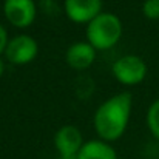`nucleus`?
<instances>
[{"label":"nucleus","instance_id":"1","mask_svg":"<svg viewBox=\"0 0 159 159\" xmlns=\"http://www.w3.org/2000/svg\"><path fill=\"white\" fill-rule=\"evenodd\" d=\"M133 96L128 91L117 93L105 99L93 114V127L99 139L110 144L119 141L130 124Z\"/></svg>","mask_w":159,"mask_h":159},{"label":"nucleus","instance_id":"2","mask_svg":"<svg viewBox=\"0 0 159 159\" xmlns=\"http://www.w3.org/2000/svg\"><path fill=\"white\" fill-rule=\"evenodd\" d=\"M124 34L122 20L108 11H102L91 22L85 25V39L98 51H108L114 48Z\"/></svg>","mask_w":159,"mask_h":159},{"label":"nucleus","instance_id":"3","mask_svg":"<svg viewBox=\"0 0 159 159\" xmlns=\"http://www.w3.org/2000/svg\"><path fill=\"white\" fill-rule=\"evenodd\" d=\"M148 73L147 62L138 54H125L117 57L111 65L113 77L125 87H134L145 80Z\"/></svg>","mask_w":159,"mask_h":159},{"label":"nucleus","instance_id":"4","mask_svg":"<svg viewBox=\"0 0 159 159\" xmlns=\"http://www.w3.org/2000/svg\"><path fill=\"white\" fill-rule=\"evenodd\" d=\"M39 54V43L30 34H17L9 37V42L5 48L3 57L8 63L16 66H23L36 60Z\"/></svg>","mask_w":159,"mask_h":159},{"label":"nucleus","instance_id":"5","mask_svg":"<svg viewBox=\"0 0 159 159\" xmlns=\"http://www.w3.org/2000/svg\"><path fill=\"white\" fill-rule=\"evenodd\" d=\"M2 9L8 23L17 30L30 28L37 17V5L34 0H5Z\"/></svg>","mask_w":159,"mask_h":159},{"label":"nucleus","instance_id":"6","mask_svg":"<svg viewBox=\"0 0 159 159\" xmlns=\"http://www.w3.org/2000/svg\"><path fill=\"white\" fill-rule=\"evenodd\" d=\"M84 142L82 131L76 125H63L54 134V147L60 159H77Z\"/></svg>","mask_w":159,"mask_h":159},{"label":"nucleus","instance_id":"7","mask_svg":"<svg viewBox=\"0 0 159 159\" xmlns=\"http://www.w3.org/2000/svg\"><path fill=\"white\" fill-rule=\"evenodd\" d=\"M102 0H63L65 16L77 25H87L102 12Z\"/></svg>","mask_w":159,"mask_h":159},{"label":"nucleus","instance_id":"8","mask_svg":"<svg viewBox=\"0 0 159 159\" xmlns=\"http://www.w3.org/2000/svg\"><path fill=\"white\" fill-rule=\"evenodd\" d=\"M98 57V50L90 45L87 40L84 42H74L68 47L65 51V62L71 70L76 71H85L93 66Z\"/></svg>","mask_w":159,"mask_h":159},{"label":"nucleus","instance_id":"9","mask_svg":"<svg viewBox=\"0 0 159 159\" xmlns=\"http://www.w3.org/2000/svg\"><path fill=\"white\" fill-rule=\"evenodd\" d=\"M77 159H117L114 147L102 139L85 141L77 153Z\"/></svg>","mask_w":159,"mask_h":159},{"label":"nucleus","instance_id":"10","mask_svg":"<svg viewBox=\"0 0 159 159\" xmlns=\"http://www.w3.org/2000/svg\"><path fill=\"white\" fill-rule=\"evenodd\" d=\"M145 122H147V128L152 133V136L159 141V98L155 99L147 108Z\"/></svg>","mask_w":159,"mask_h":159},{"label":"nucleus","instance_id":"11","mask_svg":"<svg viewBox=\"0 0 159 159\" xmlns=\"http://www.w3.org/2000/svg\"><path fill=\"white\" fill-rule=\"evenodd\" d=\"M142 14L148 20H159V0H144Z\"/></svg>","mask_w":159,"mask_h":159},{"label":"nucleus","instance_id":"12","mask_svg":"<svg viewBox=\"0 0 159 159\" xmlns=\"http://www.w3.org/2000/svg\"><path fill=\"white\" fill-rule=\"evenodd\" d=\"M8 42H9V34H8L6 28L0 23V56H3L5 48H6V45H8Z\"/></svg>","mask_w":159,"mask_h":159},{"label":"nucleus","instance_id":"13","mask_svg":"<svg viewBox=\"0 0 159 159\" xmlns=\"http://www.w3.org/2000/svg\"><path fill=\"white\" fill-rule=\"evenodd\" d=\"M5 62H6V60L0 56V77H2V76H3V73H5V66H6V63H5Z\"/></svg>","mask_w":159,"mask_h":159}]
</instances>
